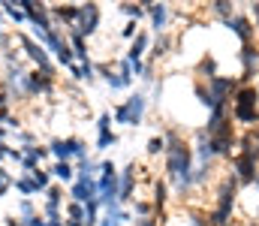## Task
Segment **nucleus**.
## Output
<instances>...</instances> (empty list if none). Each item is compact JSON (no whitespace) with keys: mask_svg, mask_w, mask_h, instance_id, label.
Returning a JSON list of instances; mask_svg holds the SVG:
<instances>
[{"mask_svg":"<svg viewBox=\"0 0 259 226\" xmlns=\"http://www.w3.org/2000/svg\"><path fill=\"white\" fill-rule=\"evenodd\" d=\"M6 30V18H3V12H0V33Z\"/></svg>","mask_w":259,"mask_h":226,"instance_id":"obj_32","label":"nucleus"},{"mask_svg":"<svg viewBox=\"0 0 259 226\" xmlns=\"http://www.w3.org/2000/svg\"><path fill=\"white\" fill-rule=\"evenodd\" d=\"M130 214H133V217H157V208H154V202H151V199L136 196V199L130 202Z\"/></svg>","mask_w":259,"mask_h":226,"instance_id":"obj_15","label":"nucleus"},{"mask_svg":"<svg viewBox=\"0 0 259 226\" xmlns=\"http://www.w3.org/2000/svg\"><path fill=\"white\" fill-rule=\"evenodd\" d=\"M46 169H49V175H52V181H55V184H64V187H69V184L75 181V163L52 160Z\"/></svg>","mask_w":259,"mask_h":226,"instance_id":"obj_11","label":"nucleus"},{"mask_svg":"<svg viewBox=\"0 0 259 226\" xmlns=\"http://www.w3.org/2000/svg\"><path fill=\"white\" fill-rule=\"evenodd\" d=\"M12 214H15L18 220H33V217L39 214V208H36V202H33V199H18Z\"/></svg>","mask_w":259,"mask_h":226,"instance_id":"obj_18","label":"nucleus"},{"mask_svg":"<svg viewBox=\"0 0 259 226\" xmlns=\"http://www.w3.org/2000/svg\"><path fill=\"white\" fill-rule=\"evenodd\" d=\"M0 12H3V18L12 24V30H21V27L27 24V15H24V9L18 6V0H0Z\"/></svg>","mask_w":259,"mask_h":226,"instance_id":"obj_12","label":"nucleus"},{"mask_svg":"<svg viewBox=\"0 0 259 226\" xmlns=\"http://www.w3.org/2000/svg\"><path fill=\"white\" fill-rule=\"evenodd\" d=\"M121 142V136L115 133V130H97V139H94V148L97 151H109V148H115Z\"/></svg>","mask_w":259,"mask_h":226,"instance_id":"obj_17","label":"nucleus"},{"mask_svg":"<svg viewBox=\"0 0 259 226\" xmlns=\"http://www.w3.org/2000/svg\"><path fill=\"white\" fill-rule=\"evenodd\" d=\"M12 178H15V175H12V172L0 163V187H12Z\"/></svg>","mask_w":259,"mask_h":226,"instance_id":"obj_28","label":"nucleus"},{"mask_svg":"<svg viewBox=\"0 0 259 226\" xmlns=\"http://www.w3.org/2000/svg\"><path fill=\"white\" fill-rule=\"evenodd\" d=\"M18 226H30V223H27V220H18Z\"/></svg>","mask_w":259,"mask_h":226,"instance_id":"obj_33","label":"nucleus"},{"mask_svg":"<svg viewBox=\"0 0 259 226\" xmlns=\"http://www.w3.org/2000/svg\"><path fill=\"white\" fill-rule=\"evenodd\" d=\"M229 30H232V36H238V42L241 46H250V42H256V24L250 21V15L247 12H235L229 21H223Z\"/></svg>","mask_w":259,"mask_h":226,"instance_id":"obj_7","label":"nucleus"},{"mask_svg":"<svg viewBox=\"0 0 259 226\" xmlns=\"http://www.w3.org/2000/svg\"><path fill=\"white\" fill-rule=\"evenodd\" d=\"M30 178H33V184H36V190H39V196H42V193H46V190H49V187L55 184L46 166H39V169H33V172H30Z\"/></svg>","mask_w":259,"mask_h":226,"instance_id":"obj_21","label":"nucleus"},{"mask_svg":"<svg viewBox=\"0 0 259 226\" xmlns=\"http://www.w3.org/2000/svg\"><path fill=\"white\" fill-rule=\"evenodd\" d=\"M9 136H12V133H9L6 127H0V142H9Z\"/></svg>","mask_w":259,"mask_h":226,"instance_id":"obj_31","label":"nucleus"},{"mask_svg":"<svg viewBox=\"0 0 259 226\" xmlns=\"http://www.w3.org/2000/svg\"><path fill=\"white\" fill-rule=\"evenodd\" d=\"M247 15H250V21L256 24V30H259V3H250V9H247Z\"/></svg>","mask_w":259,"mask_h":226,"instance_id":"obj_29","label":"nucleus"},{"mask_svg":"<svg viewBox=\"0 0 259 226\" xmlns=\"http://www.w3.org/2000/svg\"><path fill=\"white\" fill-rule=\"evenodd\" d=\"M139 30H142V24H136V21H124V27H121V39H133Z\"/></svg>","mask_w":259,"mask_h":226,"instance_id":"obj_26","label":"nucleus"},{"mask_svg":"<svg viewBox=\"0 0 259 226\" xmlns=\"http://www.w3.org/2000/svg\"><path fill=\"white\" fill-rule=\"evenodd\" d=\"M42 202H46V205H58V208H64V202H66L64 184H52V187L42 193Z\"/></svg>","mask_w":259,"mask_h":226,"instance_id":"obj_19","label":"nucleus"},{"mask_svg":"<svg viewBox=\"0 0 259 226\" xmlns=\"http://www.w3.org/2000/svg\"><path fill=\"white\" fill-rule=\"evenodd\" d=\"M229 118L241 127H259V87L256 84H238L232 94Z\"/></svg>","mask_w":259,"mask_h":226,"instance_id":"obj_2","label":"nucleus"},{"mask_svg":"<svg viewBox=\"0 0 259 226\" xmlns=\"http://www.w3.org/2000/svg\"><path fill=\"white\" fill-rule=\"evenodd\" d=\"M46 148L52 154V160H64V163H78V160H84L88 151H91L81 136H52Z\"/></svg>","mask_w":259,"mask_h":226,"instance_id":"obj_4","label":"nucleus"},{"mask_svg":"<svg viewBox=\"0 0 259 226\" xmlns=\"http://www.w3.org/2000/svg\"><path fill=\"white\" fill-rule=\"evenodd\" d=\"M148 94L145 91H133L124 103H118L112 109V124H121V127H142L145 124V115H148Z\"/></svg>","mask_w":259,"mask_h":226,"instance_id":"obj_3","label":"nucleus"},{"mask_svg":"<svg viewBox=\"0 0 259 226\" xmlns=\"http://www.w3.org/2000/svg\"><path fill=\"white\" fill-rule=\"evenodd\" d=\"M97 172H100V163L94 157H84L75 163V178H97Z\"/></svg>","mask_w":259,"mask_h":226,"instance_id":"obj_20","label":"nucleus"},{"mask_svg":"<svg viewBox=\"0 0 259 226\" xmlns=\"http://www.w3.org/2000/svg\"><path fill=\"white\" fill-rule=\"evenodd\" d=\"M118 12H121L127 21H136V24H142V18H148L145 3H121V6H118Z\"/></svg>","mask_w":259,"mask_h":226,"instance_id":"obj_16","label":"nucleus"},{"mask_svg":"<svg viewBox=\"0 0 259 226\" xmlns=\"http://www.w3.org/2000/svg\"><path fill=\"white\" fill-rule=\"evenodd\" d=\"M163 139H166V154H163V175H166V184L175 190L178 199L190 196L193 193V145L175 130V127H166L163 130Z\"/></svg>","mask_w":259,"mask_h":226,"instance_id":"obj_1","label":"nucleus"},{"mask_svg":"<svg viewBox=\"0 0 259 226\" xmlns=\"http://www.w3.org/2000/svg\"><path fill=\"white\" fill-rule=\"evenodd\" d=\"M100 21H103L100 3H78V21H75L72 27H66V30H75V33H81L84 39H91V36L100 30Z\"/></svg>","mask_w":259,"mask_h":226,"instance_id":"obj_5","label":"nucleus"},{"mask_svg":"<svg viewBox=\"0 0 259 226\" xmlns=\"http://www.w3.org/2000/svg\"><path fill=\"white\" fill-rule=\"evenodd\" d=\"M145 12H148V21H151L154 36L169 33V21H172V6H169V3H154V0H145Z\"/></svg>","mask_w":259,"mask_h":226,"instance_id":"obj_6","label":"nucleus"},{"mask_svg":"<svg viewBox=\"0 0 259 226\" xmlns=\"http://www.w3.org/2000/svg\"><path fill=\"white\" fill-rule=\"evenodd\" d=\"M97 130H112V112L109 109L97 115Z\"/></svg>","mask_w":259,"mask_h":226,"instance_id":"obj_27","label":"nucleus"},{"mask_svg":"<svg viewBox=\"0 0 259 226\" xmlns=\"http://www.w3.org/2000/svg\"><path fill=\"white\" fill-rule=\"evenodd\" d=\"M21 151H24L27 157H33L39 166H49V163H52V154H49V148H46V145H39V142H36V145H27V148H21Z\"/></svg>","mask_w":259,"mask_h":226,"instance_id":"obj_22","label":"nucleus"},{"mask_svg":"<svg viewBox=\"0 0 259 226\" xmlns=\"http://www.w3.org/2000/svg\"><path fill=\"white\" fill-rule=\"evenodd\" d=\"M172 33H160V36H151V64L154 61H160V58H166L169 52H172Z\"/></svg>","mask_w":259,"mask_h":226,"instance_id":"obj_14","label":"nucleus"},{"mask_svg":"<svg viewBox=\"0 0 259 226\" xmlns=\"http://www.w3.org/2000/svg\"><path fill=\"white\" fill-rule=\"evenodd\" d=\"M136 172H139L136 160H130L124 169H118V202L121 205H130L136 199Z\"/></svg>","mask_w":259,"mask_h":226,"instance_id":"obj_8","label":"nucleus"},{"mask_svg":"<svg viewBox=\"0 0 259 226\" xmlns=\"http://www.w3.org/2000/svg\"><path fill=\"white\" fill-rule=\"evenodd\" d=\"M145 154H148V157H163V154H166V139H163V133H157V136L148 139Z\"/></svg>","mask_w":259,"mask_h":226,"instance_id":"obj_24","label":"nucleus"},{"mask_svg":"<svg viewBox=\"0 0 259 226\" xmlns=\"http://www.w3.org/2000/svg\"><path fill=\"white\" fill-rule=\"evenodd\" d=\"M211 12H214V18H220V21H229L238 9H235V3H226V0H217V3H211Z\"/></svg>","mask_w":259,"mask_h":226,"instance_id":"obj_23","label":"nucleus"},{"mask_svg":"<svg viewBox=\"0 0 259 226\" xmlns=\"http://www.w3.org/2000/svg\"><path fill=\"white\" fill-rule=\"evenodd\" d=\"M247 226H259V223H256V220H250V223H247Z\"/></svg>","mask_w":259,"mask_h":226,"instance_id":"obj_34","label":"nucleus"},{"mask_svg":"<svg viewBox=\"0 0 259 226\" xmlns=\"http://www.w3.org/2000/svg\"><path fill=\"white\" fill-rule=\"evenodd\" d=\"M9 139H12V142H18L21 148H27V145H36V142H39V139H36V133H30V130H15Z\"/></svg>","mask_w":259,"mask_h":226,"instance_id":"obj_25","label":"nucleus"},{"mask_svg":"<svg viewBox=\"0 0 259 226\" xmlns=\"http://www.w3.org/2000/svg\"><path fill=\"white\" fill-rule=\"evenodd\" d=\"M9 118H12V109H9V106H3V109H0V127H6V124H9Z\"/></svg>","mask_w":259,"mask_h":226,"instance_id":"obj_30","label":"nucleus"},{"mask_svg":"<svg viewBox=\"0 0 259 226\" xmlns=\"http://www.w3.org/2000/svg\"><path fill=\"white\" fill-rule=\"evenodd\" d=\"M12 190H15L21 199H36V196H39V190H36L33 178H30V175H24V172H18V175L12 178Z\"/></svg>","mask_w":259,"mask_h":226,"instance_id":"obj_13","label":"nucleus"},{"mask_svg":"<svg viewBox=\"0 0 259 226\" xmlns=\"http://www.w3.org/2000/svg\"><path fill=\"white\" fill-rule=\"evenodd\" d=\"M151 52V30H139L133 39H130V49H127V55H124V61H145V55Z\"/></svg>","mask_w":259,"mask_h":226,"instance_id":"obj_10","label":"nucleus"},{"mask_svg":"<svg viewBox=\"0 0 259 226\" xmlns=\"http://www.w3.org/2000/svg\"><path fill=\"white\" fill-rule=\"evenodd\" d=\"M66 199L84 205L91 199H100V190H97V178H75L69 187H66Z\"/></svg>","mask_w":259,"mask_h":226,"instance_id":"obj_9","label":"nucleus"}]
</instances>
